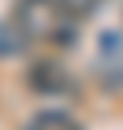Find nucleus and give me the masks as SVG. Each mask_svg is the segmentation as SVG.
<instances>
[{
	"mask_svg": "<svg viewBox=\"0 0 123 130\" xmlns=\"http://www.w3.org/2000/svg\"><path fill=\"white\" fill-rule=\"evenodd\" d=\"M26 130H82L78 123L67 115V111H41V115H34L30 123H26Z\"/></svg>",
	"mask_w": 123,
	"mask_h": 130,
	"instance_id": "f257e3e1",
	"label": "nucleus"
},
{
	"mask_svg": "<svg viewBox=\"0 0 123 130\" xmlns=\"http://www.w3.org/2000/svg\"><path fill=\"white\" fill-rule=\"evenodd\" d=\"M97 4H101V0H60V8L67 11L71 19H78V15H90Z\"/></svg>",
	"mask_w": 123,
	"mask_h": 130,
	"instance_id": "f03ea898",
	"label": "nucleus"
}]
</instances>
